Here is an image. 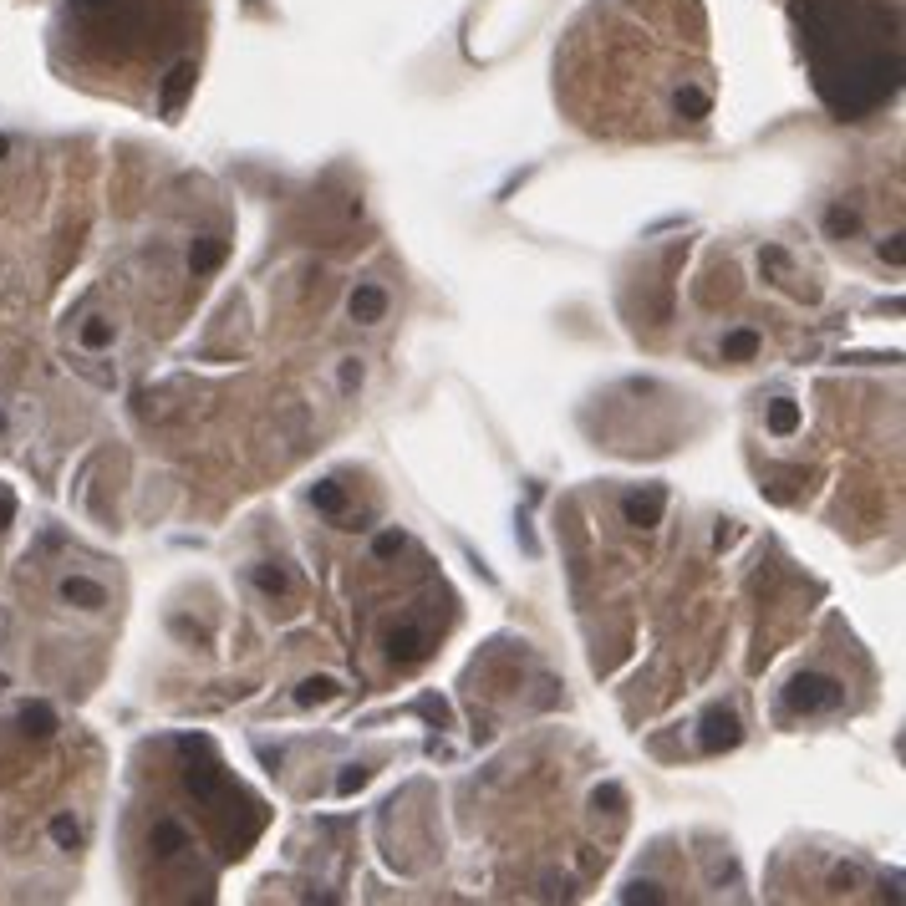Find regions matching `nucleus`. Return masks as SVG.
<instances>
[{"label":"nucleus","mask_w":906,"mask_h":906,"mask_svg":"<svg viewBox=\"0 0 906 906\" xmlns=\"http://www.w3.org/2000/svg\"><path fill=\"white\" fill-rule=\"evenodd\" d=\"M5 153H11V138H5V133H0V158H5Z\"/></svg>","instance_id":"24"},{"label":"nucleus","mask_w":906,"mask_h":906,"mask_svg":"<svg viewBox=\"0 0 906 906\" xmlns=\"http://www.w3.org/2000/svg\"><path fill=\"white\" fill-rule=\"evenodd\" d=\"M341 693V683L331 673H316V677H306V683L296 687V703L300 708H316V703H331Z\"/></svg>","instance_id":"10"},{"label":"nucleus","mask_w":906,"mask_h":906,"mask_svg":"<svg viewBox=\"0 0 906 906\" xmlns=\"http://www.w3.org/2000/svg\"><path fill=\"white\" fill-rule=\"evenodd\" d=\"M794 428H800V408H794L790 398L769 402V433H779V438H784V433H794Z\"/></svg>","instance_id":"16"},{"label":"nucleus","mask_w":906,"mask_h":906,"mask_svg":"<svg viewBox=\"0 0 906 906\" xmlns=\"http://www.w3.org/2000/svg\"><path fill=\"white\" fill-rule=\"evenodd\" d=\"M220 260H224V240H214V234H204V240H194V245H189V271H194V275H209Z\"/></svg>","instance_id":"12"},{"label":"nucleus","mask_w":906,"mask_h":906,"mask_svg":"<svg viewBox=\"0 0 906 906\" xmlns=\"http://www.w3.org/2000/svg\"><path fill=\"white\" fill-rule=\"evenodd\" d=\"M347 311H351V321H357V326H377L382 316H388V291H382V285H372V281H362L357 291H351Z\"/></svg>","instance_id":"4"},{"label":"nucleus","mask_w":906,"mask_h":906,"mask_svg":"<svg viewBox=\"0 0 906 906\" xmlns=\"http://www.w3.org/2000/svg\"><path fill=\"white\" fill-rule=\"evenodd\" d=\"M362 377H367V367L357 362V357H347V362H341V388H347V392L362 388Z\"/></svg>","instance_id":"20"},{"label":"nucleus","mask_w":906,"mask_h":906,"mask_svg":"<svg viewBox=\"0 0 906 906\" xmlns=\"http://www.w3.org/2000/svg\"><path fill=\"white\" fill-rule=\"evenodd\" d=\"M311 505L321 509V515H341V509H347V489H341V484H331V479H321L311 489Z\"/></svg>","instance_id":"15"},{"label":"nucleus","mask_w":906,"mask_h":906,"mask_svg":"<svg viewBox=\"0 0 906 906\" xmlns=\"http://www.w3.org/2000/svg\"><path fill=\"white\" fill-rule=\"evenodd\" d=\"M56 596H62L66 606H77V611H103L107 606V586L92 581V576H66V581L56 586Z\"/></svg>","instance_id":"3"},{"label":"nucleus","mask_w":906,"mask_h":906,"mask_svg":"<svg viewBox=\"0 0 906 906\" xmlns=\"http://www.w3.org/2000/svg\"><path fill=\"white\" fill-rule=\"evenodd\" d=\"M662 505H667V494H662V489H647V494H626L622 515H626V525H657V519H662Z\"/></svg>","instance_id":"5"},{"label":"nucleus","mask_w":906,"mask_h":906,"mask_svg":"<svg viewBox=\"0 0 906 906\" xmlns=\"http://www.w3.org/2000/svg\"><path fill=\"white\" fill-rule=\"evenodd\" d=\"M5 687H11V677H5V673H0V693H5Z\"/></svg>","instance_id":"25"},{"label":"nucleus","mask_w":906,"mask_h":906,"mask_svg":"<svg viewBox=\"0 0 906 906\" xmlns=\"http://www.w3.org/2000/svg\"><path fill=\"white\" fill-rule=\"evenodd\" d=\"M15 724L26 738H52L56 734V708L52 703H26V708L15 713Z\"/></svg>","instance_id":"7"},{"label":"nucleus","mask_w":906,"mask_h":906,"mask_svg":"<svg viewBox=\"0 0 906 906\" xmlns=\"http://www.w3.org/2000/svg\"><path fill=\"white\" fill-rule=\"evenodd\" d=\"M11 519H15V499H11V489H0V530H5Z\"/></svg>","instance_id":"22"},{"label":"nucleus","mask_w":906,"mask_h":906,"mask_svg":"<svg viewBox=\"0 0 906 906\" xmlns=\"http://www.w3.org/2000/svg\"><path fill=\"white\" fill-rule=\"evenodd\" d=\"M759 347H764V337H759V331H749V326H738V331H728V337H724V347H718V351H724V362H753V357H759Z\"/></svg>","instance_id":"9"},{"label":"nucleus","mask_w":906,"mask_h":906,"mask_svg":"<svg viewBox=\"0 0 906 906\" xmlns=\"http://www.w3.org/2000/svg\"><path fill=\"white\" fill-rule=\"evenodd\" d=\"M835 703H841V683L825 677V673H800L790 683V708L794 713H825V708H835Z\"/></svg>","instance_id":"1"},{"label":"nucleus","mask_w":906,"mask_h":906,"mask_svg":"<svg viewBox=\"0 0 906 906\" xmlns=\"http://www.w3.org/2000/svg\"><path fill=\"white\" fill-rule=\"evenodd\" d=\"M148 845H153V855H163V861H173L179 851H189V835H183L179 820H158L153 835H148Z\"/></svg>","instance_id":"8"},{"label":"nucleus","mask_w":906,"mask_h":906,"mask_svg":"<svg viewBox=\"0 0 906 906\" xmlns=\"http://www.w3.org/2000/svg\"><path fill=\"white\" fill-rule=\"evenodd\" d=\"M113 337H117V331H113V321H107V316H87V321L77 326V347L82 351H107V347H113Z\"/></svg>","instance_id":"11"},{"label":"nucleus","mask_w":906,"mask_h":906,"mask_svg":"<svg viewBox=\"0 0 906 906\" xmlns=\"http://www.w3.org/2000/svg\"><path fill=\"white\" fill-rule=\"evenodd\" d=\"M759 265H764L769 275H790V255H784L779 245H769L764 255H759Z\"/></svg>","instance_id":"19"},{"label":"nucleus","mask_w":906,"mask_h":906,"mask_svg":"<svg viewBox=\"0 0 906 906\" xmlns=\"http://www.w3.org/2000/svg\"><path fill=\"white\" fill-rule=\"evenodd\" d=\"M52 845H62V851H77L82 845V820L77 815H52Z\"/></svg>","instance_id":"14"},{"label":"nucleus","mask_w":906,"mask_h":906,"mask_svg":"<svg viewBox=\"0 0 906 906\" xmlns=\"http://www.w3.org/2000/svg\"><path fill=\"white\" fill-rule=\"evenodd\" d=\"M388 642H392V657H398V662H423L428 647H433V636H428L423 626H398Z\"/></svg>","instance_id":"6"},{"label":"nucleus","mask_w":906,"mask_h":906,"mask_svg":"<svg viewBox=\"0 0 906 906\" xmlns=\"http://www.w3.org/2000/svg\"><path fill=\"white\" fill-rule=\"evenodd\" d=\"M636 896H647V901H662V886H657V881H636V886H632V901H636Z\"/></svg>","instance_id":"21"},{"label":"nucleus","mask_w":906,"mask_h":906,"mask_svg":"<svg viewBox=\"0 0 906 906\" xmlns=\"http://www.w3.org/2000/svg\"><path fill=\"white\" fill-rule=\"evenodd\" d=\"M402 545H408V540H402V530H382V535L372 540V556H377V560H392Z\"/></svg>","instance_id":"18"},{"label":"nucleus","mask_w":906,"mask_h":906,"mask_svg":"<svg viewBox=\"0 0 906 906\" xmlns=\"http://www.w3.org/2000/svg\"><path fill=\"white\" fill-rule=\"evenodd\" d=\"M738 738H744V728H738V713H728V708H713L698 724V749L703 753H724V749H734Z\"/></svg>","instance_id":"2"},{"label":"nucleus","mask_w":906,"mask_h":906,"mask_svg":"<svg viewBox=\"0 0 906 906\" xmlns=\"http://www.w3.org/2000/svg\"><path fill=\"white\" fill-rule=\"evenodd\" d=\"M5 433H11V413H5V408H0V438H5Z\"/></svg>","instance_id":"23"},{"label":"nucleus","mask_w":906,"mask_h":906,"mask_svg":"<svg viewBox=\"0 0 906 906\" xmlns=\"http://www.w3.org/2000/svg\"><path fill=\"white\" fill-rule=\"evenodd\" d=\"M255 586L265 596H285V591H291V576H285L281 566H255Z\"/></svg>","instance_id":"17"},{"label":"nucleus","mask_w":906,"mask_h":906,"mask_svg":"<svg viewBox=\"0 0 906 906\" xmlns=\"http://www.w3.org/2000/svg\"><path fill=\"white\" fill-rule=\"evenodd\" d=\"M855 230H861V214H855V209H845V204H830L825 209V234H830V240H851Z\"/></svg>","instance_id":"13"}]
</instances>
